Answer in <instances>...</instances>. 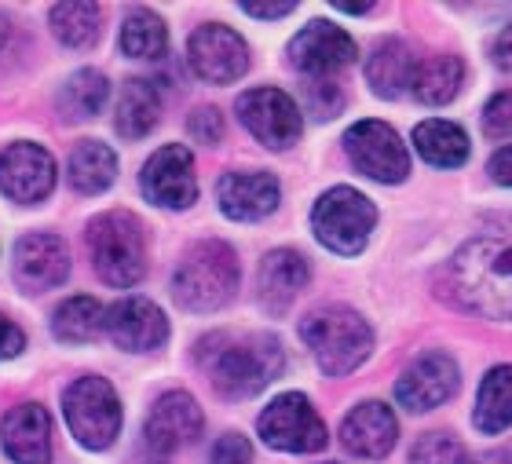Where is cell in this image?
<instances>
[{"label":"cell","instance_id":"b9f144b4","mask_svg":"<svg viewBox=\"0 0 512 464\" xmlns=\"http://www.w3.org/2000/svg\"><path fill=\"white\" fill-rule=\"evenodd\" d=\"M480 464H512V443L502 446V450H494V454H487Z\"/></svg>","mask_w":512,"mask_h":464},{"label":"cell","instance_id":"52a82bcc","mask_svg":"<svg viewBox=\"0 0 512 464\" xmlns=\"http://www.w3.org/2000/svg\"><path fill=\"white\" fill-rule=\"evenodd\" d=\"M63 413L85 450H107L121 435V399L103 377H77L63 395Z\"/></svg>","mask_w":512,"mask_h":464},{"label":"cell","instance_id":"d590c367","mask_svg":"<svg viewBox=\"0 0 512 464\" xmlns=\"http://www.w3.org/2000/svg\"><path fill=\"white\" fill-rule=\"evenodd\" d=\"M187 128H191V136L198 139V143H205V147H216V143L224 139V117H220V110H213V106L194 110Z\"/></svg>","mask_w":512,"mask_h":464},{"label":"cell","instance_id":"4316f807","mask_svg":"<svg viewBox=\"0 0 512 464\" xmlns=\"http://www.w3.org/2000/svg\"><path fill=\"white\" fill-rule=\"evenodd\" d=\"M114 180H118V154L99 139L77 143L70 154V187L77 194H103Z\"/></svg>","mask_w":512,"mask_h":464},{"label":"cell","instance_id":"7402d4cb","mask_svg":"<svg viewBox=\"0 0 512 464\" xmlns=\"http://www.w3.org/2000/svg\"><path fill=\"white\" fill-rule=\"evenodd\" d=\"M4 450L15 464H52V421L44 406L22 402L4 417Z\"/></svg>","mask_w":512,"mask_h":464},{"label":"cell","instance_id":"83f0119b","mask_svg":"<svg viewBox=\"0 0 512 464\" xmlns=\"http://www.w3.org/2000/svg\"><path fill=\"white\" fill-rule=\"evenodd\" d=\"M103 329H107V307L96 296H70L52 315V333L63 344H92Z\"/></svg>","mask_w":512,"mask_h":464},{"label":"cell","instance_id":"5b68a950","mask_svg":"<svg viewBox=\"0 0 512 464\" xmlns=\"http://www.w3.org/2000/svg\"><path fill=\"white\" fill-rule=\"evenodd\" d=\"M88 253L92 267L114 289H132L147 275V234L132 212H103L88 223Z\"/></svg>","mask_w":512,"mask_h":464},{"label":"cell","instance_id":"7bdbcfd3","mask_svg":"<svg viewBox=\"0 0 512 464\" xmlns=\"http://www.w3.org/2000/svg\"><path fill=\"white\" fill-rule=\"evenodd\" d=\"M337 11H348V15H366V11L374 8V4H333Z\"/></svg>","mask_w":512,"mask_h":464},{"label":"cell","instance_id":"8d00e7d4","mask_svg":"<svg viewBox=\"0 0 512 464\" xmlns=\"http://www.w3.org/2000/svg\"><path fill=\"white\" fill-rule=\"evenodd\" d=\"M213 464H253V446H249L246 435L238 432H227L216 439L213 446V457H209Z\"/></svg>","mask_w":512,"mask_h":464},{"label":"cell","instance_id":"e0dca14e","mask_svg":"<svg viewBox=\"0 0 512 464\" xmlns=\"http://www.w3.org/2000/svg\"><path fill=\"white\" fill-rule=\"evenodd\" d=\"M70 278V249L59 234H26L15 245V282L26 293H44Z\"/></svg>","mask_w":512,"mask_h":464},{"label":"cell","instance_id":"2e32d148","mask_svg":"<svg viewBox=\"0 0 512 464\" xmlns=\"http://www.w3.org/2000/svg\"><path fill=\"white\" fill-rule=\"evenodd\" d=\"M458 391V362L447 351H428L395 380V402L410 413H425L454 399Z\"/></svg>","mask_w":512,"mask_h":464},{"label":"cell","instance_id":"d6a6232c","mask_svg":"<svg viewBox=\"0 0 512 464\" xmlns=\"http://www.w3.org/2000/svg\"><path fill=\"white\" fill-rule=\"evenodd\" d=\"M410 464H476V461H472V454L465 450L461 439H454L447 432H428L410 450Z\"/></svg>","mask_w":512,"mask_h":464},{"label":"cell","instance_id":"ba28073f","mask_svg":"<svg viewBox=\"0 0 512 464\" xmlns=\"http://www.w3.org/2000/svg\"><path fill=\"white\" fill-rule=\"evenodd\" d=\"M256 432L271 450L282 454H319L322 446L330 443V432L322 424L319 410L308 402V395L300 391H286L278 395L256 421Z\"/></svg>","mask_w":512,"mask_h":464},{"label":"cell","instance_id":"d6986e66","mask_svg":"<svg viewBox=\"0 0 512 464\" xmlns=\"http://www.w3.org/2000/svg\"><path fill=\"white\" fill-rule=\"evenodd\" d=\"M341 443L348 454L366 457V461H381L399 443V421H395L392 406L370 399L359 402L341 424Z\"/></svg>","mask_w":512,"mask_h":464},{"label":"cell","instance_id":"f546056e","mask_svg":"<svg viewBox=\"0 0 512 464\" xmlns=\"http://www.w3.org/2000/svg\"><path fill=\"white\" fill-rule=\"evenodd\" d=\"M169 48L165 22L147 8H132L121 22V52L128 59H161Z\"/></svg>","mask_w":512,"mask_h":464},{"label":"cell","instance_id":"f35d334b","mask_svg":"<svg viewBox=\"0 0 512 464\" xmlns=\"http://www.w3.org/2000/svg\"><path fill=\"white\" fill-rule=\"evenodd\" d=\"M487 172H491L494 183H502V187H512V147L498 150V154L491 158V165H487Z\"/></svg>","mask_w":512,"mask_h":464},{"label":"cell","instance_id":"e575fe53","mask_svg":"<svg viewBox=\"0 0 512 464\" xmlns=\"http://www.w3.org/2000/svg\"><path fill=\"white\" fill-rule=\"evenodd\" d=\"M483 132L491 139L512 136V92H498L491 103L483 106Z\"/></svg>","mask_w":512,"mask_h":464},{"label":"cell","instance_id":"484cf974","mask_svg":"<svg viewBox=\"0 0 512 464\" xmlns=\"http://www.w3.org/2000/svg\"><path fill=\"white\" fill-rule=\"evenodd\" d=\"M161 121V95L154 88V81L147 77H132L121 88L118 99V132L125 139H143L154 132V125Z\"/></svg>","mask_w":512,"mask_h":464},{"label":"cell","instance_id":"7a4b0ae2","mask_svg":"<svg viewBox=\"0 0 512 464\" xmlns=\"http://www.w3.org/2000/svg\"><path fill=\"white\" fill-rule=\"evenodd\" d=\"M198 362L205 366L213 388L224 399H253L278 373L286 370V355L271 333H249V337H205L198 348Z\"/></svg>","mask_w":512,"mask_h":464},{"label":"cell","instance_id":"60d3db41","mask_svg":"<svg viewBox=\"0 0 512 464\" xmlns=\"http://www.w3.org/2000/svg\"><path fill=\"white\" fill-rule=\"evenodd\" d=\"M494 63L502 66V70H512V26H505L498 33V41H494Z\"/></svg>","mask_w":512,"mask_h":464},{"label":"cell","instance_id":"f1b7e54d","mask_svg":"<svg viewBox=\"0 0 512 464\" xmlns=\"http://www.w3.org/2000/svg\"><path fill=\"white\" fill-rule=\"evenodd\" d=\"M476 428L483 435H502L512 428V366H494L476 395Z\"/></svg>","mask_w":512,"mask_h":464},{"label":"cell","instance_id":"4fadbf2b","mask_svg":"<svg viewBox=\"0 0 512 464\" xmlns=\"http://www.w3.org/2000/svg\"><path fill=\"white\" fill-rule=\"evenodd\" d=\"M205 428L202 406L194 402V395L187 391H165L147 413V424H143V443H147L150 454L169 457L183 446H191Z\"/></svg>","mask_w":512,"mask_h":464},{"label":"cell","instance_id":"ab89813d","mask_svg":"<svg viewBox=\"0 0 512 464\" xmlns=\"http://www.w3.org/2000/svg\"><path fill=\"white\" fill-rule=\"evenodd\" d=\"M242 11L253 15V19H282V15H293L297 4H253V0H246Z\"/></svg>","mask_w":512,"mask_h":464},{"label":"cell","instance_id":"9c48e42d","mask_svg":"<svg viewBox=\"0 0 512 464\" xmlns=\"http://www.w3.org/2000/svg\"><path fill=\"white\" fill-rule=\"evenodd\" d=\"M344 154L355 169L377 183H403L410 172V154L392 125L384 121H359L344 132Z\"/></svg>","mask_w":512,"mask_h":464},{"label":"cell","instance_id":"4dcf8cb0","mask_svg":"<svg viewBox=\"0 0 512 464\" xmlns=\"http://www.w3.org/2000/svg\"><path fill=\"white\" fill-rule=\"evenodd\" d=\"M110 95V81L99 70H77L59 92V114L63 121H88L103 110Z\"/></svg>","mask_w":512,"mask_h":464},{"label":"cell","instance_id":"ac0fdd59","mask_svg":"<svg viewBox=\"0 0 512 464\" xmlns=\"http://www.w3.org/2000/svg\"><path fill=\"white\" fill-rule=\"evenodd\" d=\"M107 333L121 351H154L169 340V318L143 296H125L107 307Z\"/></svg>","mask_w":512,"mask_h":464},{"label":"cell","instance_id":"603a6c76","mask_svg":"<svg viewBox=\"0 0 512 464\" xmlns=\"http://www.w3.org/2000/svg\"><path fill=\"white\" fill-rule=\"evenodd\" d=\"M417 59L403 41H384L374 48V55L366 59V81L381 99H395V95L410 92L414 81Z\"/></svg>","mask_w":512,"mask_h":464},{"label":"cell","instance_id":"1f68e13d","mask_svg":"<svg viewBox=\"0 0 512 464\" xmlns=\"http://www.w3.org/2000/svg\"><path fill=\"white\" fill-rule=\"evenodd\" d=\"M99 22H103V8L99 4H81V0H70V4H55L52 8V30L55 37L66 44V48H92L99 41Z\"/></svg>","mask_w":512,"mask_h":464},{"label":"cell","instance_id":"ffe728a7","mask_svg":"<svg viewBox=\"0 0 512 464\" xmlns=\"http://www.w3.org/2000/svg\"><path fill=\"white\" fill-rule=\"evenodd\" d=\"M278 198H282V187L271 172H227L216 183V201L224 216L238 223H253L264 220L278 209Z\"/></svg>","mask_w":512,"mask_h":464},{"label":"cell","instance_id":"9a60e30c","mask_svg":"<svg viewBox=\"0 0 512 464\" xmlns=\"http://www.w3.org/2000/svg\"><path fill=\"white\" fill-rule=\"evenodd\" d=\"M55 187V158L41 143H8L0 150V190L19 205H37Z\"/></svg>","mask_w":512,"mask_h":464},{"label":"cell","instance_id":"6da1fadb","mask_svg":"<svg viewBox=\"0 0 512 464\" xmlns=\"http://www.w3.org/2000/svg\"><path fill=\"white\" fill-rule=\"evenodd\" d=\"M454 304L483 318H512V227L465 242L447 264Z\"/></svg>","mask_w":512,"mask_h":464},{"label":"cell","instance_id":"30bf717a","mask_svg":"<svg viewBox=\"0 0 512 464\" xmlns=\"http://www.w3.org/2000/svg\"><path fill=\"white\" fill-rule=\"evenodd\" d=\"M187 63L205 85H231L249 70V44L231 26L205 22L187 41Z\"/></svg>","mask_w":512,"mask_h":464},{"label":"cell","instance_id":"ee69618b","mask_svg":"<svg viewBox=\"0 0 512 464\" xmlns=\"http://www.w3.org/2000/svg\"><path fill=\"white\" fill-rule=\"evenodd\" d=\"M8 33H11V22L4 19V15H0V44L8 41Z\"/></svg>","mask_w":512,"mask_h":464},{"label":"cell","instance_id":"8fae6325","mask_svg":"<svg viewBox=\"0 0 512 464\" xmlns=\"http://www.w3.org/2000/svg\"><path fill=\"white\" fill-rule=\"evenodd\" d=\"M238 117L267 150H289L304 132L300 106L282 88H249L238 95Z\"/></svg>","mask_w":512,"mask_h":464},{"label":"cell","instance_id":"74e56055","mask_svg":"<svg viewBox=\"0 0 512 464\" xmlns=\"http://www.w3.org/2000/svg\"><path fill=\"white\" fill-rule=\"evenodd\" d=\"M22 348H26V337H22V329L15 326L8 315H0V362L22 355Z\"/></svg>","mask_w":512,"mask_h":464},{"label":"cell","instance_id":"d4e9b609","mask_svg":"<svg viewBox=\"0 0 512 464\" xmlns=\"http://www.w3.org/2000/svg\"><path fill=\"white\" fill-rule=\"evenodd\" d=\"M461 85H465V63L458 55H432L417 63L410 95L421 106H443L461 92Z\"/></svg>","mask_w":512,"mask_h":464},{"label":"cell","instance_id":"277c9868","mask_svg":"<svg viewBox=\"0 0 512 464\" xmlns=\"http://www.w3.org/2000/svg\"><path fill=\"white\" fill-rule=\"evenodd\" d=\"M242 282V267H238L235 249L227 242H198L187 249V256L180 260L176 275H172V296L183 311H220L224 304H231Z\"/></svg>","mask_w":512,"mask_h":464},{"label":"cell","instance_id":"44dd1931","mask_svg":"<svg viewBox=\"0 0 512 464\" xmlns=\"http://www.w3.org/2000/svg\"><path fill=\"white\" fill-rule=\"evenodd\" d=\"M308 278H311V267L297 249H275V253H267L264 264H260V275H256V296H260L267 315H286L289 304L308 285Z\"/></svg>","mask_w":512,"mask_h":464},{"label":"cell","instance_id":"7c38bea8","mask_svg":"<svg viewBox=\"0 0 512 464\" xmlns=\"http://www.w3.org/2000/svg\"><path fill=\"white\" fill-rule=\"evenodd\" d=\"M139 187L150 205L161 209H191L198 201V176H194V158L183 143H169V147L154 150V158L139 172Z\"/></svg>","mask_w":512,"mask_h":464},{"label":"cell","instance_id":"836d02e7","mask_svg":"<svg viewBox=\"0 0 512 464\" xmlns=\"http://www.w3.org/2000/svg\"><path fill=\"white\" fill-rule=\"evenodd\" d=\"M304 103H308V114L326 121V117H333L344 106V92L333 81H308L304 85Z\"/></svg>","mask_w":512,"mask_h":464},{"label":"cell","instance_id":"3957f363","mask_svg":"<svg viewBox=\"0 0 512 464\" xmlns=\"http://www.w3.org/2000/svg\"><path fill=\"white\" fill-rule=\"evenodd\" d=\"M300 340L311 348L319 370L326 377H348L370 359L374 351V329L359 311L341 304L319 307L300 322Z\"/></svg>","mask_w":512,"mask_h":464},{"label":"cell","instance_id":"cb8c5ba5","mask_svg":"<svg viewBox=\"0 0 512 464\" xmlns=\"http://www.w3.org/2000/svg\"><path fill=\"white\" fill-rule=\"evenodd\" d=\"M414 147L436 169H458V165L469 161V136H465V128L454 125V121H443V117L421 121L414 128Z\"/></svg>","mask_w":512,"mask_h":464},{"label":"cell","instance_id":"8992f818","mask_svg":"<svg viewBox=\"0 0 512 464\" xmlns=\"http://www.w3.org/2000/svg\"><path fill=\"white\" fill-rule=\"evenodd\" d=\"M377 227L374 201L359 194L355 187H333L326 190L315 209H311V231L330 253L359 256L370 242Z\"/></svg>","mask_w":512,"mask_h":464},{"label":"cell","instance_id":"5bb4252c","mask_svg":"<svg viewBox=\"0 0 512 464\" xmlns=\"http://www.w3.org/2000/svg\"><path fill=\"white\" fill-rule=\"evenodd\" d=\"M355 41L341 26H333L326 19L308 22L304 30L289 41V63L297 66L300 74L311 81H326L330 74L344 70L348 63H355Z\"/></svg>","mask_w":512,"mask_h":464}]
</instances>
